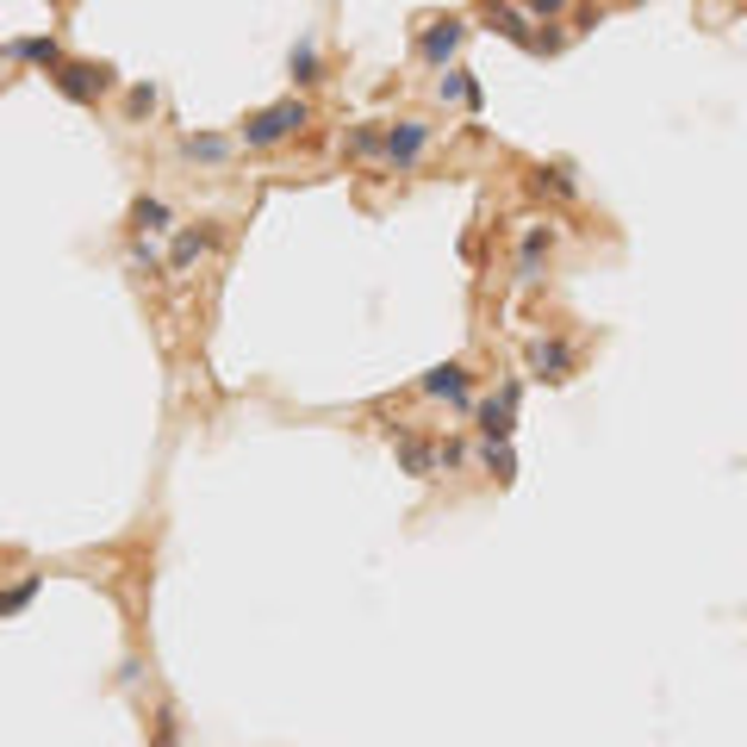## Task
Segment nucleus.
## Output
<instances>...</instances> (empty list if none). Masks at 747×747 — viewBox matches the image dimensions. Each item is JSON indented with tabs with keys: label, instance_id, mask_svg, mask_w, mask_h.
I'll return each instance as SVG.
<instances>
[{
	"label": "nucleus",
	"instance_id": "a211bd4d",
	"mask_svg": "<svg viewBox=\"0 0 747 747\" xmlns=\"http://www.w3.org/2000/svg\"><path fill=\"white\" fill-rule=\"evenodd\" d=\"M131 224H138V231H169V206H162V200H138V206H131Z\"/></svg>",
	"mask_w": 747,
	"mask_h": 747
},
{
	"label": "nucleus",
	"instance_id": "39448f33",
	"mask_svg": "<svg viewBox=\"0 0 747 747\" xmlns=\"http://www.w3.org/2000/svg\"><path fill=\"white\" fill-rule=\"evenodd\" d=\"M57 88H63V100L88 107V100H100L112 88V69L107 63H63V69H57Z\"/></svg>",
	"mask_w": 747,
	"mask_h": 747
},
{
	"label": "nucleus",
	"instance_id": "4be33fe9",
	"mask_svg": "<svg viewBox=\"0 0 747 747\" xmlns=\"http://www.w3.org/2000/svg\"><path fill=\"white\" fill-rule=\"evenodd\" d=\"M125 107H131V119H143V112L157 107V88H131V100H125Z\"/></svg>",
	"mask_w": 747,
	"mask_h": 747
},
{
	"label": "nucleus",
	"instance_id": "412c9836",
	"mask_svg": "<svg viewBox=\"0 0 747 747\" xmlns=\"http://www.w3.org/2000/svg\"><path fill=\"white\" fill-rule=\"evenodd\" d=\"M536 188H555L561 200H573V181L561 175V169H542V175H536Z\"/></svg>",
	"mask_w": 747,
	"mask_h": 747
},
{
	"label": "nucleus",
	"instance_id": "f3484780",
	"mask_svg": "<svg viewBox=\"0 0 747 747\" xmlns=\"http://www.w3.org/2000/svg\"><path fill=\"white\" fill-rule=\"evenodd\" d=\"M286 69H293V81H319V44H312V38H305V44H293Z\"/></svg>",
	"mask_w": 747,
	"mask_h": 747
},
{
	"label": "nucleus",
	"instance_id": "423d86ee",
	"mask_svg": "<svg viewBox=\"0 0 747 747\" xmlns=\"http://www.w3.org/2000/svg\"><path fill=\"white\" fill-rule=\"evenodd\" d=\"M462 38H467V26H462V19H436V26H430V32L417 38V50H424V63H436V69H443L448 57L462 50Z\"/></svg>",
	"mask_w": 747,
	"mask_h": 747
},
{
	"label": "nucleus",
	"instance_id": "5701e85b",
	"mask_svg": "<svg viewBox=\"0 0 747 747\" xmlns=\"http://www.w3.org/2000/svg\"><path fill=\"white\" fill-rule=\"evenodd\" d=\"M436 462H443V467H462L467 448H462V443H436Z\"/></svg>",
	"mask_w": 747,
	"mask_h": 747
},
{
	"label": "nucleus",
	"instance_id": "2eb2a0df",
	"mask_svg": "<svg viewBox=\"0 0 747 747\" xmlns=\"http://www.w3.org/2000/svg\"><path fill=\"white\" fill-rule=\"evenodd\" d=\"M350 157H386V131L381 125H355L350 131Z\"/></svg>",
	"mask_w": 747,
	"mask_h": 747
},
{
	"label": "nucleus",
	"instance_id": "1a4fd4ad",
	"mask_svg": "<svg viewBox=\"0 0 747 747\" xmlns=\"http://www.w3.org/2000/svg\"><path fill=\"white\" fill-rule=\"evenodd\" d=\"M529 367H536V381H567L573 374V350L567 343H536V350H529Z\"/></svg>",
	"mask_w": 747,
	"mask_h": 747
},
{
	"label": "nucleus",
	"instance_id": "9b49d317",
	"mask_svg": "<svg viewBox=\"0 0 747 747\" xmlns=\"http://www.w3.org/2000/svg\"><path fill=\"white\" fill-rule=\"evenodd\" d=\"M436 94H443V107H467V112H480V81L467 75V69H448V75L436 81Z\"/></svg>",
	"mask_w": 747,
	"mask_h": 747
},
{
	"label": "nucleus",
	"instance_id": "b1692460",
	"mask_svg": "<svg viewBox=\"0 0 747 747\" xmlns=\"http://www.w3.org/2000/svg\"><path fill=\"white\" fill-rule=\"evenodd\" d=\"M157 747H175V741H157Z\"/></svg>",
	"mask_w": 747,
	"mask_h": 747
},
{
	"label": "nucleus",
	"instance_id": "ddd939ff",
	"mask_svg": "<svg viewBox=\"0 0 747 747\" xmlns=\"http://www.w3.org/2000/svg\"><path fill=\"white\" fill-rule=\"evenodd\" d=\"M548 243H555V231H548V224H529V231H524V243H517V269H524V281L536 274V262H542V250H548Z\"/></svg>",
	"mask_w": 747,
	"mask_h": 747
},
{
	"label": "nucleus",
	"instance_id": "6e6552de",
	"mask_svg": "<svg viewBox=\"0 0 747 747\" xmlns=\"http://www.w3.org/2000/svg\"><path fill=\"white\" fill-rule=\"evenodd\" d=\"M493 32H505V38H511V44H517V50H536V57H542V50H548V38H536V32H529V19L517 13L511 0H493Z\"/></svg>",
	"mask_w": 747,
	"mask_h": 747
},
{
	"label": "nucleus",
	"instance_id": "dca6fc26",
	"mask_svg": "<svg viewBox=\"0 0 747 747\" xmlns=\"http://www.w3.org/2000/svg\"><path fill=\"white\" fill-rule=\"evenodd\" d=\"M32 598H38V573H26L13 592H0V617H19V610L32 605Z\"/></svg>",
	"mask_w": 747,
	"mask_h": 747
},
{
	"label": "nucleus",
	"instance_id": "aec40b11",
	"mask_svg": "<svg viewBox=\"0 0 747 747\" xmlns=\"http://www.w3.org/2000/svg\"><path fill=\"white\" fill-rule=\"evenodd\" d=\"M524 13L529 19H561L567 13V0H524Z\"/></svg>",
	"mask_w": 747,
	"mask_h": 747
},
{
	"label": "nucleus",
	"instance_id": "9d476101",
	"mask_svg": "<svg viewBox=\"0 0 747 747\" xmlns=\"http://www.w3.org/2000/svg\"><path fill=\"white\" fill-rule=\"evenodd\" d=\"M7 57H19V63H32V69H63V44L57 38H19V44H7Z\"/></svg>",
	"mask_w": 747,
	"mask_h": 747
},
{
	"label": "nucleus",
	"instance_id": "7ed1b4c3",
	"mask_svg": "<svg viewBox=\"0 0 747 747\" xmlns=\"http://www.w3.org/2000/svg\"><path fill=\"white\" fill-rule=\"evenodd\" d=\"M424 150H430V125H424V119H398V125H386V162H393L398 175L417 169Z\"/></svg>",
	"mask_w": 747,
	"mask_h": 747
},
{
	"label": "nucleus",
	"instance_id": "f8f14e48",
	"mask_svg": "<svg viewBox=\"0 0 747 747\" xmlns=\"http://www.w3.org/2000/svg\"><path fill=\"white\" fill-rule=\"evenodd\" d=\"M212 250V231H181V238H175V250H169V269H193V262H200V255H206Z\"/></svg>",
	"mask_w": 747,
	"mask_h": 747
},
{
	"label": "nucleus",
	"instance_id": "f257e3e1",
	"mask_svg": "<svg viewBox=\"0 0 747 747\" xmlns=\"http://www.w3.org/2000/svg\"><path fill=\"white\" fill-rule=\"evenodd\" d=\"M312 112H305V100H274V107L250 112V125H243V143L250 150H274V143H286L293 131L305 125Z\"/></svg>",
	"mask_w": 747,
	"mask_h": 747
},
{
	"label": "nucleus",
	"instance_id": "6ab92c4d",
	"mask_svg": "<svg viewBox=\"0 0 747 747\" xmlns=\"http://www.w3.org/2000/svg\"><path fill=\"white\" fill-rule=\"evenodd\" d=\"M486 467H493L498 480H517V455H511V443H486Z\"/></svg>",
	"mask_w": 747,
	"mask_h": 747
},
{
	"label": "nucleus",
	"instance_id": "20e7f679",
	"mask_svg": "<svg viewBox=\"0 0 747 747\" xmlns=\"http://www.w3.org/2000/svg\"><path fill=\"white\" fill-rule=\"evenodd\" d=\"M517 398H524V381H505L498 398L480 405V430H486V443H511V430H517Z\"/></svg>",
	"mask_w": 747,
	"mask_h": 747
},
{
	"label": "nucleus",
	"instance_id": "0eeeda50",
	"mask_svg": "<svg viewBox=\"0 0 747 747\" xmlns=\"http://www.w3.org/2000/svg\"><path fill=\"white\" fill-rule=\"evenodd\" d=\"M393 448H398V467H405V474H417V480H436V474H443V462H436V443H424V436H405V430H398Z\"/></svg>",
	"mask_w": 747,
	"mask_h": 747
},
{
	"label": "nucleus",
	"instance_id": "f03ea898",
	"mask_svg": "<svg viewBox=\"0 0 747 747\" xmlns=\"http://www.w3.org/2000/svg\"><path fill=\"white\" fill-rule=\"evenodd\" d=\"M417 393H424V398H448V405L474 412V381H467V367H462V362H436L424 381H417Z\"/></svg>",
	"mask_w": 747,
	"mask_h": 747
},
{
	"label": "nucleus",
	"instance_id": "4468645a",
	"mask_svg": "<svg viewBox=\"0 0 747 747\" xmlns=\"http://www.w3.org/2000/svg\"><path fill=\"white\" fill-rule=\"evenodd\" d=\"M181 157H188V162H224V157H231V138H212V131H200V138L181 143Z\"/></svg>",
	"mask_w": 747,
	"mask_h": 747
}]
</instances>
